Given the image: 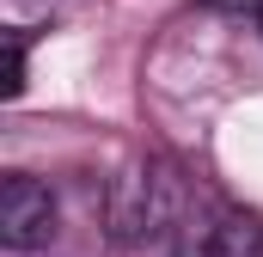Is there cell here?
I'll return each instance as SVG.
<instances>
[{
  "label": "cell",
  "instance_id": "cell-2",
  "mask_svg": "<svg viewBox=\"0 0 263 257\" xmlns=\"http://www.w3.org/2000/svg\"><path fill=\"white\" fill-rule=\"evenodd\" d=\"M184 208H190V196L178 190L172 166L147 159V166H135V172L117 178V190H110V227H117V239H147L159 227H178Z\"/></svg>",
  "mask_w": 263,
  "mask_h": 257
},
{
  "label": "cell",
  "instance_id": "cell-1",
  "mask_svg": "<svg viewBox=\"0 0 263 257\" xmlns=\"http://www.w3.org/2000/svg\"><path fill=\"white\" fill-rule=\"evenodd\" d=\"M172 257H263V214L220 196H190L172 227Z\"/></svg>",
  "mask_w": 263,
  "mask_h": 257
},
{
  "label": "cell",
  "instance_id": "cell-4",
  "mask_svg": "<svg viewBox=\"0 0 263 257\" xmlns=\"http://www.w3.org/2000/svg\"><path fill=\"white\" fill-rule=\"evenodd\" d=\"M25 92V31H6V74H0V98Z\"/></svg>",
  "mask_w": 263,
  "mask_h": 257
},
{
  "label": "cell",
  "instance_id": "cell-5",
  "mask_svg": "<svg viewBox=\"0 0 263 257\" xmlns=\"http://www.w3.org/2000/svg\"><path fill=\"white\" fill-rule=\"evenodd\" d=\"M208 6H227V12H245L251 25L263 31V0H208Z\"/></svg>",
  "mask_w": 263,
  "mask_h": 257
},
{
  "label": "cell",
  "instance_id": "cell-3",
  "mask_svg": "<svg viewBox=\"0 0 263 257\" xmlns=\"http://www.w3.org/2000/svg\"><path fill=\"white\" fill-rule=\"evenodd\" d=\"M49 239H55V196H49V184L12 172L0 184V245L6 251H37Z\"/></svg>",
  "mask_w": 263,
  "mask_h": 257
}]
</instances>
